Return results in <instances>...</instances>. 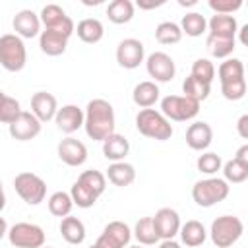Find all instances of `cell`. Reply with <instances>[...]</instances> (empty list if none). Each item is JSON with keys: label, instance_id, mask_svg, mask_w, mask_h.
Masks as SVG:
<instances>
[{"label": "cell", "instance_id": "obj_1", "mask_svg": "<svg viewBox=\"0 0 248 248\" xmlns=\"http://www.w3.org/2000/svg\"><path fill=\"white\" fill-rule=\"evenodd\" d=\"M85 134L95 141H105L114 134V108L105 99H91L83 110Z\"/></svg>", "mask_w": 248, "mask_h": 248}, {"label": "cell", "instance_id": "obj_2", "mask_svg": "<svg viewBox=\"0 0 248 248\" xmlns=\"http://www.w3.org/2000/svg\"><path fill=\"white\" fill-rule=\"evenodd\" d=\"M136 128L141 136L157 141H167L172 136V124L155 108H141L136 116Z\"/></svg>", "mask_w": 248, "mask_h": 248}, {"label": "cell", "instance_id": "obj_3", "mask_svg": "<svg viewBox=\"0 0 248 248\" xmlns=\"http://www.w3.org/2000/svg\"><path fill=\"white\" fill-rule=\"evenodd\" d=\"M231 192L229 182H225L223 178H203L198 180L192 186V200L200 205V207H213L217 203H221L223 200H227Z\"/></svg>", "mask_w": 248, "mask_h": 248}, {"label": "cell", "instance_id": "obj_4", "mask_svg": "<svg viewBox=\"0 0 248 248\" xmlns=\"http://www.w3.org/2000/svg\"><path fill=\"white\" fill-rule=\"evenodd\" d=\"M242 232H244V225L234 215H221V217H217L211 223V229H209L211 242L217 248H229V246H232L234 242H238V238L242 236Z\"/></svg>", "mask_w": 248, "mask_h": 248}, {"label": "cell", "instance_id": "obj_5", "mask_svg": "<svg viewBox=\"0 0 248 248\" xmlns=\"http://www.w3.org/2000/svg\"><path fill=\"white\" fill-rule=\"evenodd\" d=\"M27 62V50L23 45V39H19L16 33H6L0 37V64L8 72H19L23 70Z\"/></svg>", "mask_w": 248, "mask_h": 248}, {"label": "cell", "instance_id": "obj_6", "mask_svg": "<svg viewBox=\"0 0 248 248\" xmlns=\"http://www.w3.org/2000/svg\"><path fill=\"white\" fill-rule=\"evenodd\" d=\"M169 122H186L198 116L200 103L184 97V95H167L161 99V110H159Z\"/></svg>", "mask_w": 248, "mask_h": 248}, {"label": "cell", "instance_id": "obj_7", "mask_svg": "<svg viewBox=\"0 0 248 248\" xmlns=\"http://www.w3.org/2000/svg\"><path fill=\"white\" fill-rule=\"evenodd\" d=\"M14 188L29 205H39L46 196V182L35 172H19L14 178Z\"/></svg>", "mask_w": 248, "mask_h": 248}, {"label": "cell", "instance_id": "obj_8", "mask_svg": "<svg viewBox=\"0 0 248 248\" xmlns=\"http://www.w3.org/2000/svg\"><path fill=\"white\" fill-rule=\"evenodd\" d=\"M8 240L16 248H43L45 231L35 223H16L8 229Z\"/></svg>", "mask_w": 248, "mask_h": 248}, {"label": "cell", "instance_id": "obj_9", "mask_svg": "<svg viewBox=\"0 0 248 248\" xmlns=\"http://www.w3.org/2000/svg\"><path fill=\"white\" fill-rule=\"evenodd\" d=\"M145 68H147V74L159 83L170 81L176 74L174 60L167 52H161V50H155L145 58Z\"/></svg>", "mask_w": 248, "mask_h": 248}, {"label": "cell", "instance_id": "obj_10", "mask_svg": "<svg viewBox=\"0 0 248 248\" xmlns=\"http://www.w3.org/2000/svg\"><path fill=\"white\" fill-rule=\"evenodd\" d=\"M143 60H145V48H143L141 41L130 37V39H124V41L118 43V46H116V62H118V66L126 68V70H134Z\"/></svg>", "mask_w": 248, "mask_h": 248}, {"label": "cell", "instance_id": "obj_11", "mask_svg": "<svg viewBox=\"0 0 248 248\" xmlns=\"http://www.w3.org/2000/svg\"><path fill=\"white\" fill-rule=\"evenodd\" d=\"M8 132L17 141H29L41 134V122L31 114V110H21L17 118L8 124Z\"/></svg>", "mask_w": 248, "mask_h": 248}, {"label": "cell", "instance_id": "obj_12", "mask_svg": "<svg viewBox=\"0 0 248 248\" xmlns=\"http://www.w3.org/2000/svg\"><path fill=\"white\" fill-rule=\"evenodd\" d=\"M151 219H153V229L159 240H170L180 231V217L172 207H161Z\"/></svg>", "mask_w": 248, "mask_h": 248}, {"label": "cell", "instance_id": "obj_13", "mask_svg": "<svg viewBox=\"0 0 248 248\" xmlns=\"http://www.w3.org/2000/svg\"><path fill=\"white\" fill-rule=\"evenodd\" d=\"M70 37L72 33L62 29H43L39 35V46L46 56H60L66 50Z\"/></svg>", "mask_w": 248, "mask_h": 248}, {"label": "cell", "instance_id": "obj_14", "mask_svg": "<svg viewBox=\"0 0 248 248\" xmlns=\"http://www.w3.org/2000/svg\"><path fill=\"white\" fill-rule=\"evenodd\" d=\"M56 151H58L60 161L66 163L68 167H79V165H83L87 161V147H85V143L76 140V138H70V136L64 138L58 143Z\"/></svg>", "mask_w": 248, "mask_h": 248}, {"label": "cell", "instance_id": "obj_15", "mask_svg": "<svg viewBox=\"0 0 248 248\" xmlns=\"http://www.w3.org/2000/svg\"><path fill=\"white\" fill-rule=\"evenodd\" d=\"M12 25L19 39H33L41 35V19L33 10H19L12 19Z\"/></svg>", "mask_w": 248, "mask_h": 248}, {"label": "cell", "instance_id": "obj_16", "mask_svg": "<svg viewBox=\"0 0 248 248\" xmlns=\"http://www.w3.org/2000/svg\"><path fill=\"white\" fill-rule=\"evenodd\" d=\"M56 110H58V103H56V97L52 93H46V91L33 93V97H31V114L41 124L52 120L56 116Z\"/></svg>", "mask_w": 248, "mask_h": 248}, {"label": "cell", "instance_id": "obj_17", "mask_svg": "<svg viewBox=\"0 0 248 248\" xmlns=\"http://www.w3.org/2000/svg\"><path fill=\"white\" fill-rule=\"evenodd\" d=\"M54 122L60 132L64 134H74L83 126V110L78 105H64L62 108L56 110Z\"/></svg>", "mask_w": 248, "mask_h": 248}, {"label": "cell", "instance_id": "obj_18", "mask_svg": "<svg viewBox=\"0 0 248 248\" xmlns=\"http://www.w3.org/2000/svg\"><path fill=\"white\" fill-rule=\"evenodd\" d=\"M211 141H213V130H211V126L207 122L198 120V122L188 126V130H186V143H188L190 149L203 151V149H207L211 145Z\"/></svg>", "mask_w": 248, "mask_h": 248}, {"label": "cell", "instance_id": "obj_19", "mask_svg": "<svg viewBox=\"0 0 248 248\" xmlns=\"http://www.w3.org/2000/svg\"><path fill=\"white\" fill-rule=\"evenodd\" d=\"M207 29L211 37H221V39H234L238 33V23L234 16H223L215 14L207 21Z\"/></svg>", "mask_w": 248, "mask_h": 248}, {"label": "cell", "instance_id": "obj_20", "mask_svg": "<svg viewBox=\"0 0 248 248\" xmlns=\"http://www.w3.org/2000/svg\"><path fill=\"white\" fill-rule=\"evenodd\" d=\"M39 19L45 25V29H60V27L74 25V19L70 16H66V12L58 4H46V6H43V10L39 14Z\"/></svg>", "mask_w": 248, "mask_h": 248}, {"label": "cell", "instance_id": "obj_21", "mask_svg": "<svg viewBox=\"0 0 248 248\" xmlns=\"http://www.w3.org/2000/svg\"><path fill=\"white\" fill-rule=\"evenodd\" d=\"M159 95H161L159 85H157L155 81L145 79V81H140V83L134 87V91H132V101H134L140 108H151V107L159 101Z\"/></svg>", "mask_w": 248, "mask_h": 248}, {"label": "cell", "instance_id": "obj_22", "mask_svg": "<svg viewBox=\"0 0 248 248\" xmlns=\"http://www.w3.org/2000/svg\"><path fill=\"white\" fill-rule=\"evenodd\" d=\"M105 178H108V182H112L114 186L124 188V186H130L136 180V169L126 161L110 163L108 169H107Z\"/></svg>", "mask_w": 248, "mask_h": 248}, {"label": "cell", "instance_id": "obj_23", "mask_svg": "<svg viewBox=\"0 0 248 248\" xmlns=\"http://www.w3.org/2000/svg\"><path fill=\"white\" fill-rule=\"evenodd\" d=\"M178 234L182 238V244H186L188 248H200L205 242V238H207L205 227L200 221H196V219H190L184 225H180Z\"/></svg>", "mask_w": 248, "mask_h": 248}, {"label": "cell", "instance_id": "obj_24", "mask_svg": "<svg viewBox=\"0 0 248 248\" xmlns=\"http://www.w3.org/2000/svg\"><path fill=\"white\" fill-rule=\"evenodd\" d=\"M130 151V143L128 140L122 136V134H110L105 141H103V155L112 161V163H118V161H124V157L128 155Z\"/></svg>", "mask_w": 248, "mask_h": 248}, {"label": "cell", "instance_id": "obj_25", "mask_svg": "<svg viewBox=\"0 0 248 248\" xmlns=\"http://www.w3.org/2000/svg\"><path fill=\"white\" fill-rule=\"evenodd\" d=\"M60 234L68 244H81L85 240V225L74 215H66L60 221Z\"/></svg>", "mask_w": 248, "mask_h": 248}, {"label": "cell", "instance_id": "obj_26", "mask_svg": "<svg viewBox=\"0 0 248 248\" xmlns=\"http://www.w3.org/2000/svg\"><path fill=\"white\" fill-rule=\"evenodd\" d=\"M76 33H78L79 41H83L87 45H95V43H99L103 39L105 27H103V23L97 17H85V19H81L78 23Z\"/></svg>", "mask_w": 248, "mask_h": 248}, {"label": "cell", "instance_id": "obj_27", "mask_svg": "<svg viewBox=\"0 0 248 248\" xmlns=\"http://www.w3.org/2000/svg\"><path fill=\"white\" fill-rule=\"evenodd\" d=\"M107 16L116 25L128 23L134 17V4L130 0H112L107 6Z\"/></svg>", "mask_w": 248, "mask_h": 248}, {"label": "cell", "instance_id": "obj_28", "mask_svg": "<svg viewBox=\"0 0 248 248\" xmlns=\"http://www.w3.org/2000/svg\"><path fill=\"white\" fill-rule=\"evenodd\" d=\"M178 27H180L182 35L186 33L188 37H200L207 29V19L200 12H188L186 16H182V21Z\"/></svg>", "mask_w": 248, "mask_h": 248}, {"label": "cell", "instance_id": "obj_29", "mask_svg": "<svg viewBox=\"0 0 248 248\" xmlns=\"http://www.w3.org/2000/svg\"><path fill=\"white\" fill-rule=\"evenodd\" d=\"M182 93H184V97H188V99H192V101H196V103H202V101H205V99L209 97L211 85H207V83H203V81H200V79L188 76V78L182 81Z\"/></svg>", "mask_w": 248, "mask_h": 248}, {"label": "cell", "instance_id": "obj_30", "mask_svg": "<svg viewBox=\"0 0 248 248\" xmlns=\"http://www.w3.org/2000/svg\"><path fill=\"white\" fill-rule=\"evenodd\" d=\"M78 182L79 184H83L93 196H101L103 192H105V188H107V178H105V174L101 172V170H95V169H91V170H83L79 176H78Z\"/></svg>", "mask_w": 248, "mask_h": 248}, {"label": "cell", "instance_id": "obj_31", "mask_svg": "<svg viewBox=\"0 0 248 248\" xmlns=\"http://www.w3.org/2000/svg\"><path fill=\"white\" fill-rule=\"evenodd\" d=\"M155 39L161 45H176L182 39V31L174 21H161L155 27Z\"/></svg>", "mask_w": 248, "mask_h": 248}, {"label": "cell", "instance_id": "obj_32", "mask_svg": "<svg viewBox=\"0 0 248 248\" xmlns=\"http://www.w3.org/2000/svg\"><path fill=\"white\" fill-rule=\"evenodd\" d=\"M207 50L213 58H229L232 54V50L236 48V39H221V37H207L205 41Z\"/></svg>", "mask_w": 248, "mask_h": 248}, {"label": "cell", "instance_id": "obj_33", "mask_svg": "<svg viewBox=\"0 0 248 248\" xmlns=\"http://www.w3.org/2000/svg\"><path fill=\"white\" fill-rule=\"evenodd\" d=\"M103 234L108 236V238H110L114 244H118L120 248L128 246V242H130V238H132L130 227H128L126 223H122V221H110V223L103 229Z\"/></svg>", "mask_w": 248, "mask_h": 248}, {"label": "cell", "instance_id": "obj_34", "mask_svg": "<svg viewBox=\"0 0 248 248\" xmlns=\"http://www.w3.org/2000/svg\"><path fill=\"white\" fill-rule=\"evenodd\" d=\"M217 76L219 81H232V79H240L244 78V64L240 58H227L225 62L219 64L217 68Z\"/></svg>", "mask_w": 248, "mask_h": 248}, {"label": "cell", "instance_id": "obj_35", "mask_svg": "<svg viewBox=\"0 0 248 248\" xmlns=\"http://www.w3.org/2000/svg\"><path fill=\"white\" fill-rule=\"evenodd\" d=\"M72 207H74V202L70 198L68 192H54L50 198H48V211L54 215V217H66L72 213Z\"/></svg>", "mask_w": 248, "mask_h": 248}, {"label": "cell", "instance_id": "obj_36", "mask_svg": "<svg viewBox=\"0 0 248 248\" xmlns=\"http://www.w3.org/2000/svg\"><path fill=\"white\" fill-rule=\"evenodd\" d=\"M134 236L143 246H153L155 242H159V236L155 234V229H153V219L141 217L134 227Z\"/></svg>", "mask_w": 248, "mask_h": 248}, {"label": "cell", "instance_id": "obj_37", "mask_svg": "<svg viewBox=\"0 0 248 248\" xmlns=\"http://www.w3.org/2000/svg\"><path fill=\"white\" fill-rule=\"evenodd\" d=\"M223 180L225 182H232V184H240L248 178V163H240L236 159L227 161L223 167Z\"/></svg>", "mask_w": 248, "mask_h": 248}, {"label": "cell", "instance_id": "obj_38", "mask_svg": "<svg viewBox=\"0 0 248 248\" xmlns=\"http://www.w3.org/2000/svg\"><path fill=\"white\" fill-rule=\"evenodd\" d=\"M190 76L196 78V79H200V81H203V83H207V85H211V81L215 79V66L207 58H198L192 64Z\"/></svg>", "mask_w": 248, "mask_h": 248}, {"label": "cell", "instance_id": "obj_39", "mask_svg": "<svg viewBox=\"0 0 248 248\" xmlns=\"http://www.w3.org/2000/svg\"><path fill=\"white\" fill-rule=\"evenodd\" d=\"M70 198L74 202V205L81 207V209H87V207H93L95 202H97V196H93L83 184H79L78 180L74 182L72 190H70Z\"/></svg>", "mask_w": 248, "mask_h": 248}, {"label": "cell", "instance_id": "obj_40", "mask_svg": "<svg viewBox=\"0 0 248 248\" xmlns=\"http://www.w3.org/2000/svg\"><path fill=\"white\" fill-rule=\"evenodd\" d=\"M21 112V107H19V101L16 97H10V95H4V99L0 101V122L2 124H12L17 114Z\"/></svg>", "mask_w": 248, "mask_h": 248}, {"label": "cell", "instance_id": "obj_41", "mask_svg": "<svg viewBox=\"0 0 248 248\" xmlns=\"http://www.w3.org/2000/svg\"><path fill=\"white\" fill-rule=\"evenodd\" d=\"M196 167H198V170L203 172V174H215L217 170H221L223 161H221V157H219L217 153L205 151V153H202V155L198 157Z\"/></svg>", "mask_w": 248, "mask_h": 248}, {"label": "cell", "instance_id": "obj_42", "mask_svg": "<svg viewBox=\"0 0 248 248\" xmlns=\"http://www.w3.org/2000/svg\"><path fill=\"white\" fill-rule=\"evenodd\" d=\"M221 93L227 101H240L246 95V78L232 79V81H223L221 83Z\"/></svg>", "mask_w": 248, "mask_h": 248}, {"label": "cell", "instance_id": "obj_43", "mask_svg": "<svg viewBox=\"0 0 248 248\" xmlns=\"http://www.w3.org/2000/svg\"><path fill=\"white\" fill-rule=\"evenodd\" d=\"M209 8H211L215 14L232 16L236 10L242 8V0H209Z\"/></svg>", "mask_w": 248, "mask_h": 248}, {"label": "cell", "instance_id": "obj_44", "mask_svg": "<svg viewBox=\"0 0 248 248\" xmlns=\"http://www.w3.org/2000/svg\"><path fill=\"white\" fill-rule=\"evenodd\" d=\"M236 132L242 140H248V114H242L236 122Z\"/></svg>", "mask_w": 248, "mask_h": 248}, {"label": "cell", "instance_id": "obj_45", "mask_svg": "<svg viewBox=\"0 0 248 248\" xmlns=\"http://www.w3.org/2000/svg\"><path fill=\"white\" fill-rule=\"evenodd\" d=\"M89 248H120V246H118V244H114L108 236H105V234L101 232V236L97 238V242H95V244H91Z\"/></svg>", "mask_w": 248, "mask_h": 248}, {"label": "cell", "instance_id": "obj_46", "mask_svg": "<svg viewBox=\"0 0 248 248\" xmlns=\"http://www.w3.org/2000/svg\"><path fill=\"white\" fill-rule=\"evenodd\" d=\"M165 4V0H138V8L140 10H153V8H159V6H163Z\"/></svg>", "mask_w": 248, "mask_h": 248}, {"label": "cell", "instance_id": "obj_47", "mask_svg": "<svg viewBox=\"0 0 248 248\" xmlns=\"http://www.w3.org/2000/svg\"><path fill=\"white\" fill-rule=\"evenodd\" d=\"M232 159H236V161H240V163H248V145L244 143V145L236 151V155H234Z\"/></svg>", "mask_w": 248, "mask_h": 248}, {"label": "cell", "instance_id": "obj_48", "mask_svg": "<svg viewBox=\"0 0 248 248\" xmlns=\"http://www.w3.org/2000/svg\"><path fill=\"white\" fill-rule=\"evenodd\" d=\"M159 248H180V244L170 238V240H163V242L159 244Z\"/></svg>", "mask_w": 248, "mask_h": 248}, {"label": "cell", "instance_id": "obj_49", "mask_svg": "<svg viewBox=\"0 0 248 248\" xmlns=\"http://www.w3.org/2000/svg\"><path fill=\"white\" fill-rule=\"evenodd\" d=\"M6 234H8V223H6L4 217H0V240H2Z\"/></svg>", "mask_w": 248, "mask_h": 248}, {"label": "cell", "instance_id": "obj_50", "mask_svg": "<svg viewBox=\"0 0 248 248\" xmlns=\"http://www.w3.org/2000/svg\"><path fill=\"white\" fill-rule=\"evenodd\" d=\"M6 207V194H4V188H2V182H0V211Z\"/></svg>", "mask_w": 248, "mask_h": 248}, {"label": "cell", "instance_id": "obj_51", "mask_svg": "<svg viewBox=\"0 0 248 248\" xmlns=\"http://www.w3.org/2000/svg\"><path fill=\"white\" fill-rule=\"evenodd\" d=\"M238 31H240V43L246 45V31H248V25H242Z\"/></svg>", "mask_w": 248, "mask_h": 248}, {"label": "cell", "instance_id": "obj_52", "mask_svg": "<svg viewBox=\"0 0 248 248\" xmlns=\"http://www.w3.org/2000/svg\"><path fill=\"white\" fill-rule=\"evenodd\" d=\"M178 4H180V6H194L196 0H178Z\"/></svg>", "mask_w": 248, "mask_h": 248}, {"label": "cell", "instance_id": "obj_53", "mask_svg": "<svg viewBox=\"0 0 248 248\" xmlns=\"http://www.w3.org/2000/svg\"><path fill=\"white\" fill-rule=\"evenodd\" d=\"M4 95H6V93H4V91H0V101L4 99Z\"/></svg>", "mask_w": 248, "mask_h": 248}, {"label": "cell", "instance_id": "obj_54", "mask_svg": "<svg viewBox=\"0 0 248 248\" xmlns=\"http://www.w3.org/2000/svg\"><path fill=\"white\" fill-rule=\"evenodd\" d=\"M43 248H52V246H43Z\"/></svg>", "mask_w": 248, "mask_h": 248}, {"label": "cell", "instance_id": "obj_55", "mask_svg": "<svg viewBox=\"0 0 248 248\" xmlns=\"http://www.w3.org/2000/svg\"><path fill=\"white\" fill-rule=\"evenodd\" d=\"M130 248H140V246H130Z\"/></svg>", "mask_w": 248, "mask_h": 248}]
</instances>
